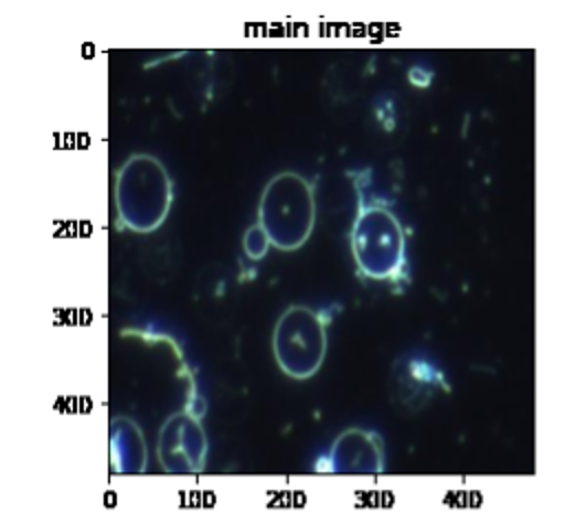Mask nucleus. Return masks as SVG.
I'll list each match as a JSON object with an SVG mask.
<instances>
[{
    "instance_id": "f257e3e1",
    "label": "nucleus",
    "mask_w": 565,
    "mask_h": 523,
    "mask_svg": "<svg viewBox=\"0 0 565 523\" xmlns=\"http://www.w3.org/2000/svg\"><path fill=\"white\" fill-rule=\"evenodd\" d=\"M313 223V185L294 170L271 177L258 203V225L269 238V245L282 252H294L307 243Z\"/></svg>"
},
{
    "instance_id": "f03ea898",
    "label": "nucleus",
    "mask_w": 565,
    "mask_h": 523,
    "mask_svg": "<svg viewBox=\"0 0 565 523\" xmlns=\"http://www.w3.org/2000/svg\"><path fill=\"white\" fill-rule=\"evenodd\" d=\"M351 252L364 278H397L406 265V234L402 223L382 205H360L351 225Z\"/></svg>"
},
{
    "instance_id": "7ed1b4c3",
    "label": "nucleus",
    "mask_w": 565,
    "mask_h": 523,
    "mask_svg": "<svg viewBox=\"0 0 565 523\" xmlns=\"http://www.w3.org/2000/svg\"><path fill=\"white\" fill-rule=\"evenodd\" d=\"M276 364L291 380L313 377L327 355V324L318 311L305 305L287 307L271 335Z\"/></svg>"
},
{
    "instance_id": "20e7f679",
    "label": "nucleus",
    "mask_w": 565,
    "mask_h": 523,
    "mask_svg": "<svg viewBox=\"0 0 565 523\" xmlns=\"http://www.w3.org/2000/svg\"><path fill=\"white\" fill-rule=\"evenodd\" d=\"M327 468L344 474H375L384 470L382 439L373 430L349 428L331 444Z\"/></svg>"
},
{
    "instance_id": "39448f33",
    "label": "nucleus",
    "mask_w": 565,
    "mask_h": 523,
    "mask_svg": "<svg viewBox=\"0 0 565 523\" xmlns=\"http://www.w3.org/2000/svg\"><path fill=\"white\" fill-rule=\"evenodd\" d=\"M243 249L245 254L252 258V260H258L267 254L269 249V238L265 236V232L260 230V225H252L247 232H245V238H243Z\"/></svg>"
}]
</instances>
